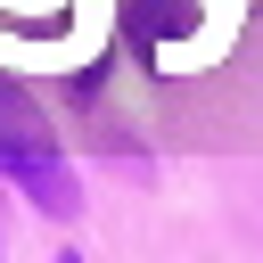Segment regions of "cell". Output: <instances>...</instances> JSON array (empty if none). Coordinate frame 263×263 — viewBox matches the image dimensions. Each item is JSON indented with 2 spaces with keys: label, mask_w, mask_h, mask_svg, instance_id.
<instances>
[{
  "label": "cell",
  "mask_w": 263,
  "mask_h": 263,
  "mask_svg": "<svg viewBox=\"0 0 263 263\" xmlns=\"http://www.w3.org/2000/svg\"><path fill=\"white\" fill-rule=\"evenodd\" d=\"M0 173H16V189H25L41 214H58V222H74V214H82V189H74V173H66L49 148H16V156H0Z\"/></svg>",
  "instance_id": "1"
},
{
  "label": "cell",
  "mask_w": 263,
  "mask_h": 263,
  "mask_svg": "<svg viewBox=\"0 0 263 263\" xmlns=\"http://www.w3.org/2000/svg\"><path fill=\"white\" fill-rule=\"evenodd\" d=\"M58 263H82V255H58Z\"/></svg>",
  "instance_id": "2"
}]
</instances>
